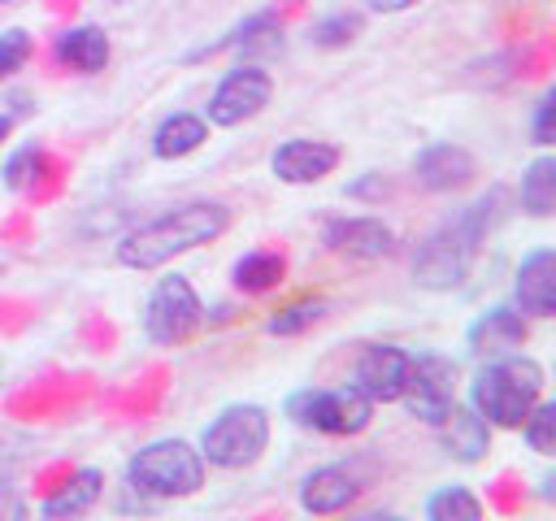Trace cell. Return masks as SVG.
I'll return each instance as SVG.
<instances>
[{
	"mask_svg": "<svg viewBox=\"0 0 556 521\" xmlns=\"http://www.w3.org/2000/svg\"><path fill=\"white\" fill-rule=\"evenodd\" d=\"M230 226V208L226 204H213V200H195V204H182V208H169L165 217L148 221V226H135L130 234H122L117 243V265L126 269H161L165 260L200 247V243H213L222 239Z\"/></svg>",
	"mask_w": 556,
	"mask_h": 521,
	"instance_id": "1",
	"label": "cell"
},
{
	"mask_svg": "<svg viewBox=\"0 0 556 521\" xmlns=\"http://www.w3.org/2000/svg\"><path fill=\"white\" fill-rule=\"evenodd\" d=\"M495 204H500V191H491L486 200L469 204L460 217L443 221L413 256V278L417 287L426 291H456L469 269H473V256H478V243L482 234L491 230V217H495Z\"/></svg>",
	"mask_w": 556,
	"mask_h": 521,
	"instance_id": "2",
	"label": "cell"
},
{
	"mask_svg": "<svg viewBox=\"0 0 556 521\" xmlns=\"http://www.w3.org/2000/svg\"><path fill=\"white\" fill-rule=\"evenodd\" d=\"M539 395H543V365L517 352L500 356L473 378V408L486 417V425L517 430L526 412L539 404Z\"/></svg>",
	"mask_w": 556,
	"mask_h": 521,
	"instance_id": "3",
	"label": "cell"
},
{
	"mask_svg": "<svg viewBox=\"0 0 556 521\" xmlns=\"http://www.w3.org/2000/svg\"><path fill=\"white\" fill-rule=\"evenodd\" d=\"M126 482L135 491L161 495V499L195 495L204 486V456L187 439H156V443H148V447H139L130 456Z\"/></svg>",
	"mask_w": 556,
	"mask_h": 521,
	"instance_id": "4",
	"label": "cell"
},
{
	"mask_svg": "<svg viewBox=\"0 0 556 521\" xmlns=\"http://www.w3.org/2000/svg\"><path fill=\"white\" fill-rule=\"evenodd\" d=\"M265 447H269V412L261 404L222 408L200 439L204 465H217V469H248L261 460Z\"/></svg>",
	"mask_w": 556,
	"mask_h": 521,
	"instance_id": "5",
	"label": "cell"
},
{
	"mask_svg": "<svg viewBox=\"0 0 556 521\" xmlns=\"http://www.w3.org/2000/svg\"><path fill=\"white\" fill-rule=\"evenodd\" d=\"M287 417L321 434H361L374 417V399H365L352 382L334 391H295L287 399Z\"/></svg>",
	"mask_w": 556,
	"mask_h": 521,
	"instance_id": "6",
	"label": "cell"
},
{
	"mask_svg": "<svg viewBox=\"0 0 556 521\" xmlns=\"http://www.w3.org/2000/svg\"><path fill=\"white\" fill-rule=\"evenodd\" d=\"M200 321H204V304H200L195 287H191L182 274L161 278L156 291H152V300H148V308H143V330H148V339L174 347V343L191 339V330H195Z\"/></svg>",
	"mask_w": 556,
	"mask_h": 521,
	"instance_id": "7",
	"label": "cell"
},
{
	"mask_svg": "<svg viewBox=\"0 0 556 521\" xmlns=\"http://www.w3.org/2000/svg\"><path fill=\"white\" fill-rule=\"evenodd\" d=\"M269 96H274V78L261 65H239L208 96L204 122H213V126H243V122H252L269 104Z\"/></svg>",
	"mask_w": 556,
	"mask_h": 521,
	"instance_id": "8",
	"label": "cell"
},
{
	"mask_svg": "<svg viewBox=\"0 0 556 521\" xmlns=\"http://www.w3.org/2000/svg\"><path fill=\"white\" fill-rule=\"evenodd\" d=\"M408 404L413 417L439 425L443 412L456 404V365L447 356H413V369H408V386L400 395Z\"/></svg>",
	"mask_w": 556,
	"mask_h": 521,
	"instance_id": "9",
	"label": "cell"
},
{
	"mask_svg": "<svg viewBox=\"0 0 556 521\" xmlns=\"http://www.w3.org/2000/svg\"><path fill=\"white\" fill-rule=\"evenodd\" d=\"M408 369H413V356H408L404 347H395V343H374V347L361 352L356 373H352V386H356L365 399H374V404H391V399L404 395Z\"/></svg>",
	"mask_w": 556,
	"mask_h": 521,
	"instance_id": "10",
	"label": "cell"
},
{
	"mask_svg": "<svg viewBox=\"0 0 556 521\" xmlns=\"http://www.w3.org/2000/svg\"><path fill=\"white\" fill-rule=\"evenodd\" d=\"M274 174L278 182H291V187H308V182H321L326 174H334L339 165V148L334 143H321V139H287L274 148Z\"/></svg>",
	"mask_w": 556,
	"mask_h": 521,
	"instance_id": "11",
	"label": "cell"
},
{
	"mask_svg": "<svg viewBox=\"0 0 556 521\" xmlns=\"http://www.w3.org/2000/svg\"><path fill=\"white\" fill-rule=\"evenodd\" d=\"M517 308L530 317L556 313V252L552 247H534L517 265Z\"/></svg>",
	"mask_w": 556,
	"mask_h": 521,
	"instance_id": "12",
	"label": "cell"
},
{
	"mask_svg": "<svg viewBox=\"0 0 556 521\" xmlns=\"http://www.w3.org/2000/svg\"><path fill=\"white\" fill-rule=\"evenodd\" d=\"M391 243H395V234L378 217H334L326 226V247L330 252H343V256L374 260V256H387Z\"/></svg>",
	"mask_w": 556,
	"mask_h": 521,
	"instance_id": "13",
	"label": "cell"
},
{
	"mask_svg": "<svg viewBox=\"0 0 556 521\" xmlns=\"http://www.w3.org/2000/svg\"><path fill=\"white\" fill-rule=\"evenodd\" d=\"M473 174H478V161L456 143H430L417 156V182L430 191H460L473 182Z\"/></svg>",
	"mask_w": 556,
	"mask_h": 521,
	"instance_id": "14",
	"label": "cell"
},
{
	"mask_svg": "<svg viewBox=\"0 0 556 521\" xmlns=\"http://www.w3.org/2000/svg\"><path fill=\"white\" fill-rule=\"evenodd\" d=\"M439 430H443L447 456H456L460 465H478V460L491 452V425H486V417H482L473 404H469V408L452 404V408L443 412Z\"/></svg>",
	"mask_w": 556,
	"mask_h": 521,
	"instance_id": "15",
	"label": "cell"
},
{
	"mask_svg": "<svg viewBox=\"0 0 556 521\" xmlns=\"http://www.w3.org/2000/svg\"><path fill=\"white\" fill-rule=\"evenodd\" d=\"M521 343H526V317L517 313V308H491V313H482L473 326H469V347L478 352V356H491V360H500V356H508V352H521Z\"/></svg>",
	"mask_w": 556,
	"mask_h": 521,
	"instance_id": "16",
	"label": "cell"
},
{
	"mask_svg": "<svg viewBox=\"0 0 556 521\" xmlns=\"http://www.w3.org/2000/svg\"><path fill=\"white\" fill-rule=\"evenodd\" d=\"M356 495H361V486L343 469H313L300 486V508L313 517H334V512L352 508Z\"/></svg>",
	"mask_w": 556,
	"mask_h": 521,
	"instance_id": "17",
	"label": "cell"
},
{
	"mask_svg": "<svg viewBox=\"0 0 556 521\" xmlns=\"http://www.w3.org/2000/svg\"><path fill=\"white\" fill-rule=\"evenodd\" d=\"M56 61L78 74H100L109 61V35L100 26H74L56 35Z\"/></svg>",
	"mask_w": 556,
	"mask_h": 521,
	"instance_id": "18",
	"label": "cell"
},
{
	"mask_svg": "<svg viewBox=\"0 0 556 521\" xmlns=\"http://www.w3.org/2000/svg\"><path fill=\"white\" fill-rule=\"evenodd\" d=\"M100 495H104V473H100V469H78L61 491H52V495L39 504V512H43V517H83V512L96 508Z\"/></svg>",
	"mask_w": 556,
	"mask_h": 521,
	"instance_id": "19",
	"label": "cell"
},
{
	"mask_svg": "<svg viewBox=\"0 0 556 521\" xmlns=\"http://www.w3.org/2000/svg\"><path fill=\"white\" fill-rule=\"evenodd\" d=\"M204 139H208V122H204V117H195V113H174V117H165V122L156 126L152 152H156L161 161H178V156L195 152Z\"/></svg>",
	"mask_w": 556,
	"mask_h": 521,
	"instance_id": "20",
	"label": "cell"
},
{
	"mask_svg": "<svg viewBox=\"0 0 556 521\" xmlns=\"http://www.w3.org/2000/svg\"><path fill=\"white\" fill-rule=\"evenodd\" d=\"M282 274H287V260H282V252L256 247V252H243V256L235 260V269H230V282H235L239 291H248V295H261V291L278 287V282H282Z\"/></svg>",
	"mask_w": 556,
	"mask_h": 521,
	"instance_id": "21",
	"label": "cell"
},
{
	"mask_svg": "<svg viewBox=\"0 0 556 521\" xmlns=\"http://www.w3.org/2000/svg\"><path fill=\"white\" fill-rule=\"evenodd\" d=\"M521 208L530 217H552L556 208V156H534L521 174Z\"/></svg>",
	"mask_w": 556,
	"mask_h": 521,
	"instance_id": "22",
	"label": "cell"
},
{
	"mask_svg": "<svg viewBox=\"0 0 556 521\" xmlns=\"http://www.w3.org/2000/svg\"><path fill=\"white\" fill-rule=\"evenodd\" d=\"M426 517L430 521H478L482 517V499L465 486H443L426 499Z\"/></svg>",
	"mask_w": 556,
	"mask_h": 521,
	"instance_id": "23",
	"label": "cell"
},
{
	"mask_svg": "<svg viewBox=\"0 0 556 521\" xmlns=\"http://www.w3.org/2000/svg\"><path fill=\"white\" fill-rule=\"evenodd\" d=\"M321 313H326V300H295V304L278 308V313L265 321V330H269V334H300V330H308L313 321H321Z\"/></svg>",
	"mask_w": 556,
	"mask_h": 521,
	"instance_id": "24",
	"label": "cell"
},
{
	"mask_svg": "<svg viewBox=\"0 0 556 521\" xmlns=\"http://www.w3.org/2000/svg\"><path fill=\"white\" fill-rule=\"evenodd\" d=\"M517 430L526 434V443H530L539 456H552V452H556V404H534Z\"/></svg>",
	"mask_w": 556,
	"mask_h": 521,
	"instance_id": "25",
	"label": "cell"
},
{
	"mask_svg": "<svg viewBox=\"0 0 556 521\" xmlns=\"http://www.w3.org/2000/svg\"><path fill=\"white\" fill-rule=\"evenodd\" d=\"M4 187L9 191H22V187H30L39 174H43V152L35 148V143H26V148H17L9 161H4Z\"/></svg>",
	"mask_w": 556,
	"mask_h": 521,
	"instance_id": "26",
	"label": "cell"
},
{
	"mask_svg": "<svg viewBox=\"0 0 556 521\" xmlns=\"http://www.w3.org/2000/svg\"><path fill=\"white\" fill-rule=\"evenodd\" d=\"M361 35V17L356 13H334V17H321L317 26H313V43L317 48H343V43H352Z\"/></svg>",
	"mask_w": 556,
	"mask_h": 521,
	"instance_id": "27",
	"label": "cell"
},
{
	"mask_svg": "<svg viewBox=\"0 0 556 521\" xmlns=\"http://www.w3.org/2000/svg\"><path fill=\"white\" fill-rule=\"evenodd\" d=\"M30 35L22 30V26H13V30H4L0 35V78L4 74H13V69H22L26 65V56H30Z\"/></svg>",
	"mask_w": 556,
	"mask_h": 521,
	"instance_id": "28",
	"label": "cell"
},
{
	"mask_svg": "<svg viewBox=\"0 0 556 521\" xmlns=\"http://www.w3.org/2000/svg\"><path fill=\"white\" fill-rule=\"evenodd\" d=\"M552 109H556V91H543V100L534 104V143L547 148L556 135H552Z\"/></svg>",
	"mask_w": 556,
	"mask_h": 521,
	"instance_id": "29",
	"label": "cell"
},
{
	"mask_svg": "<svg viewBox=\"0 0 556 521\" xmlns=\"http://www.w3.org/2000/svg\"><path fill=\"white\" fill-rule=\"evenodd\" d=\"M374 13H404V9H413V4H421V0H365Z\"/></svg>",
	"mask_w": 556,
	"mask_h": 521,
	"instance_id": "30",
	"label": "cell"
},
{
	"mask_svg": "<svg viewBox=\"0 0 556 521\" xmlns=\"http://www.w3.org/2000/svg\"><path fill=\"white\" fill-rule=\"evenodd\" d=\"M9 130H13V117H9V113H0V143L9 139Z\"/></svg>",
	"mask_w": 556,
	"mask_h": 521,
	"instance_id": "31",
	"label": "cell"
},
{
	"mask_svg": "<svg viewBox=\"0 0 556 521\" xmlns=\"http://www.w3.org/2000/svg\"><path fill=\"white\" fill-rule=\"evenodd\" d=\"M0 4H9V0H0Z\"/></svg>",
	"mask_w": 556,
	"mask_h": 521,
	"instance_id": "32",
	"label": "cell"
}]
</instances>
